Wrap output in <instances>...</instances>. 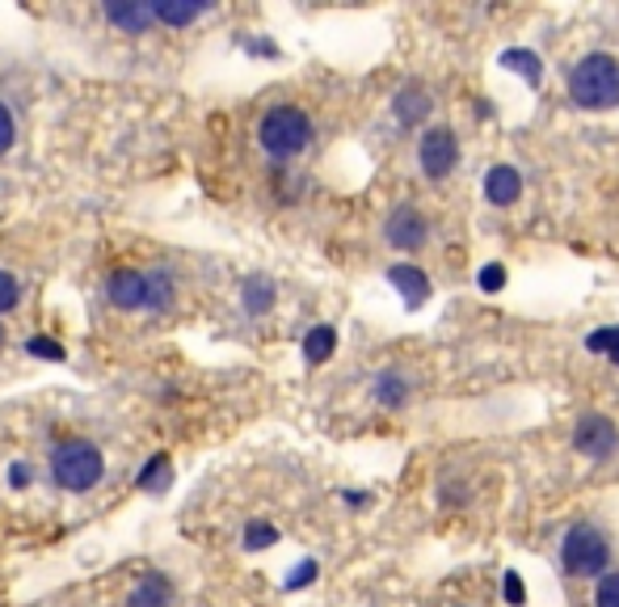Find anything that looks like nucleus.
<instances>
[{"label":"nucleus","mask_w":619,"mask_h":607,"mask_svg":"<svg viewBox=\"0 0 619 607\" xmlns=\"http://www.w3.org/2000/svg\"><path fill=\"white\" fill-rule=\"evenodd\" d=\"M619 346V325H603V330L586 333V351L591 355H611Z\"/></svg>","instance_id":"22"},{"label":"nucleus","mask_w":619,"mask_h":607,"mask_svg":"<svg viewBox=\"0 0 619 607\" xmlns=\"http://www.w3.org/2000/svg\"><path fill=\"white\" fill-rule=\"evenodd\" d=\"M173 465H169V456H152L148 465H144V472H139V490H148V494H164L169 490V481H173Z\"/></svg>","instance_id":"19"},{"label":"nucleus","mask_w":619,"mask_h":607,"mask_svg":"<svg viewBox=\"0 0 619 607\" xmlns=\"http://www.w3.org/2000/svg\"><path fill=\"white\" fill-rule=\"evenodd\" d=\"M371 397H376V405H383V410H401L404 401L413 397V385H409V376H404L401 367H383L376 376V385H371Z\"/></svg>","instance_id":"14"},{"label":"nucleus","mask_w":619,"mask_h":607,"mask_svg":"<svg viewBox=\"0 0 619 607\" xmlns=\"http://www.w3.org/2000/svg\"><path fill=\"white\" fill-rule=\"evenodd\" d=\"M249 51H253V56H278L274 43H249Z\"/></svg>","instance_id":"30"},{"label":"nucleus","mask_w":619,"mask_h":607,"mask_svg":"<svg viewBox=\"0 0 619 607\" xmlns=\"http://www.w3.org/2000/svg\"><path fill=\"white\" fill-rule=\"evenodd\" d=\"M278 300V287H274V278L266 275H249L241 283V304L249 317H266L270 308Z\"/></svg>","instance_id":"16"},{"label":"nucleus","mask_w":619,"mask_h":607,"mask_svg":"<svg viewBox=\"0 0 619 607\" xmlns=\"http://www.w3.org/2000/svg\"><path fill=\"white\" fill-rule=\"evenodd\" d=\"M106 296L123 312H164L177 300V278H173L169 266H148V271L118 266L106 278Z\"/></svg>","instance_id":"1"},{"label":"nucleus","mask_w":619,"mask_h":607,"mask_svg":"<svg viewBox=\"0 0 619 607\" xmlns=\"http://www.w3.org/2000/svg\"><path fill=\"white\" fill-rule=\"evenodd\" d=\"M485 198L493 207H514L523 198V173L514 165H493L485 173Z\"/></svg>","instance_id":"12"},{"label":"nucleus","mask_w":619,"mask_h":607,"mask_svg":"<svg viewBox=\"0 0 619 607\" xmlns=\"http://www.w3.org/2000/svg\"><path fill=\"white\" fill-rule=\"evenodd\" d=\"M569 98L582 111H616L619 106V59L591 51L569 68Z\"/></svg>","instance_id":"2"},{"label":"nucleus","mask_w":619,"mask_h":607,"mask_svg":"<svg viewBox=\"0 0 619 607\" xmlns=\"http://www.w3.org/2000/svg\"><path fill=\"white\" fill-rule=\"evenodd\" d=\"M106 22L110 26H118L123 34H144V30H152V9H148V0H110L106 9Z\"/></svg>","instance_id":"11"},{"label":"nucleus","mask_w":619,"mask_h":607,"mask_svg":"<svg viewBox=\"0 0 619 607\" xmlns=\"http://www.w3.org/2000/svg\"><path fill=\"white\" fill-rule=\"evenodd\" d=\"M594 607H619V570H607L594 586Z\"/></svg>","instance_id":"23"},{"label":"nucleus","mask_w":619,"mask_h":607,"mask_svg":"<svg viewBox=\"0 0 619 607\" xmlns=\"http://www.w3.org/2000/svg\"><path fill=\"white\" fill-rule=\"evenodd\" d=\"M317 582V561H299L296 570H291V579L283 582L287 591H303V586H312Z\"/></svg>","instance_id":"27"},{"label":"nucleus","mask_w":619,"mask_h":607,"mask_svg":"<svg viewBox=\"0 0 619 607\" xmlns=\"http://www.w3.org/2000/svg\"><path fill=\"white\" fill-rule=\"evenodd\" d=\"M26 351L34 355V359H51V363H64V346L59 342H51L47 333H34L26 342Z\"/></svg>","instance_id":"24"},{"label":"nucleus","mask_w":619,"mask_h":607,"mask_svg":"<svg viewBox=\"0 0 619 607\" xmlns=\"http://www.w3.org/2000/svg\"><path fill=\"white\" fill-rule=\"evenodd\" d=\"M333 351H337V330L333 325H312V330L303 333V359H308V367L329 363Z\"/></svg>","instance_id":"17"},{"label":"nucleus","mask_w":619,"mask_h":607,"mask_svg":"<svg viewBox=\"0 0 619 607\" xmlns=\"http://www.w3.org/2000/svg\"><path fill=\"white\" fill-rule=\"evenodd\" d=\"M477 283H481V291H485V296L502 291V287H506V266H502V262H489V266H481Z\"/></svg>","instance_id":"25"},{"label":"nucleus","mask_w":619,"mask_h":607,"mask_svg":"<svg viewBox=\"0 0 619 607\" xmlns=\"http://www.w3.org/2000/svg\"><path fill=\"white\" fill-rule=\"evenodd\" d=\"M502 68H511L514 77H523V81L531 84V89H539L543 84V64H539L536 51H527V47H511V51H502V59H497Z\"/></svg>","instance_id":"18"},{"label":"nucleus","mask_w":619,"mask_h":607,"mask_svg":"<svg viewBox=\"0 0 619 607\" xmlns=\"http://www.w3.org/2000/svg\"><path fill=\"white\" fill-rule=\"evenodd\" d=\"M106 472V456L93 439H64L51 451V481L68 494H89Z\"/></svg>","instance_id":"4"},{"label":"nucleus","mask_w":619,"mask_h":607,"mask_svg":"<svg viewBox=\"0 0 619 607\" xmlns=\"http://www.w3.org/2000/svg\"><path fill=\"white\" fill-rule=\"evenodd\" d=\"M13 144H18V118H13V111L0 102V157H4Z\"/></svg>","instance_id":"26"},{"label":"nucleus","mask_w":619,"mask_h":607,"mask_svg":"<svg viewBox=\"0 0 619 607\" xmlns=\"http://www.w3.org/2000/svg\"><path fill=\"white\" fill-rule=\"evenodd\" d=\"M573 451L594 465H607L619 451V426L607 414H582L573 426Z\"/></svg>","instance_id":"7"},{"label":"nucleus","mask_w":619,"mask_h":607,"mask_svg":"<svg viewBox=\"0 0 619 607\" xmlns=\"http://www.w3.org/2000/svg\"><path fill=\"white\" fill-rule=\"evenodd\" d=\"M148 9H152V22L173 30L194 26L207 13V4H198V0H148Z\"/></svg>","instance_id":"15"},{"label":"nucleus","mask_w":619,"mask_h":607,"mask_svg":"<svg viewBox=\"0 0 619 607\" xmlns=\"http://www.w3.org/2000/svg\"><path fill=\"white\" fill-rule=\"evenodd\" d=\"M611 565V536L594 524H573L561 536V570L569 579H603Z\"/></svg>","instance_id":"5"},{"label":"nucleus","mask_w":619,"mask_h":607,"mask_svg":"<svg viewBox=\"0 0 619 607\" xmlns=\"http://www.w3.org/2000/svg\"><path fill=\"white\" fill-rule=\"evenodd\" d=\"M417 165H422V177L431 182H447L459 165V139L451 127H426L422 139H417Z\"/></svg>","instance_id":"6"},{"label":"nucleus","mask_w":619,"mask_h":607,"mask_svg":"<svg viewBox=\"0 0 619 607\" xmlns=\"http://www.w3.org/2000/svg\"><path fill=\"white\" fill-rule=\"evenodd\" d=\"M502 595H506V604L511 607H523L527 604V586H523V579H518V574H506V582H502Z\"/></svg>","instance_id":"28"},{"label":"nucleus","mask_w":619,"mask_h":607,"mask_svg":"<svg viewBox=\"0 0 619 607\" xmlns=\"http://www.w3.org/2000/svg\"><path fill=\"white\" fill-rule=\"evenodd\" d=\"M270 545H278V527H274V524H262V519H253V524L244 527V549H249V552L270 549Z\"/></svg>","instance_id":"20"},{"label":"nucleus","mask_w":619,"mask_h":607,"mask_svg":"<svg viewBox=\"0 0 619 607\" xmlns=\"http://www.w3.org/2000/svg\"><path fill=\"white\" fill-rule=\"evenodd\" d=\"M9 485H13V490H26V485H30L26 465H13V469H9Z\"/></svg>","instance_id":"29"},{"label":"nucleus","mask_w":619,"mask_h":607,"mask_svg":"<svg viewBox=\"0 0 619 607\" xmlns=\"http://www.w3.org/2000/svg\"><path fill=\"white\" fill-rule=\"evenodd\" d=\"M312 136H317V127H312L308 111H299V106H270L262 114V123H257V144L274 161L303 157L312 148Z\"/></svg>","instance_id":"3"},{"label":"nucleus","mask_w":619,"mask_h":607,"mask_svg":"<svg viewBox=\"0 0 619 607\" xmlns=\"http://www.w3.org/2000/svg\"><path fill=\"white\" fill-rule=\"evenodd\" d=\"M18 304H22V283L13 271H0V317H9Z\"/></svg>","instance_id":"21"},{"label":"nucleus","mask_w":619,"mask_h":607,"mask_svg":"<svg viewBox=\"0 0 619 607\" xmlns=\"http://www.w3.org/2000/svg\"><path fill=\"white\" fill-rule=\"evenodd\" d=\"M388 283L401 291L404 308H422L434 291L426 271H422V266H413V262H397V266H388Z\"/></svg>","instance_id":"9"},{"label":"nucleus","mask_w":619,"mask_h":607,"mask_svg":"<svg viewBox=\"0 0 619 607\" xmlns=\"http://www.w3.org/2000/svg\"><path fill=\"white\" fill-rule=\"evenodd\" d=\"M0 346H4V325H0Z\"/></svg>","instance_id":"31"},{"label":"nucleus","mask_w":619,"mask_h":607,"mask_svg":"<svg viewBox=\"0 0 619 607\" xmlns=\"http://www.w3.org/2000/svg\"><path fill=\"white\" fill-rule=\"evenodd\" d=\"M431 111H434L431 89H422V84H401L397 98H392V114H397L401 127H422Z\"/></svg>","instance_id":"10"},{"label":"nucleus","mask_w":619,"mask_h":607,"mask_svg":"<svg viewBox=\"0 0 619 607\" xmlns=\"http://www.w3.org/2000/svg\"><path fill=\"white\" fill-rule=\"evenodd\" d=\"M383 241L392 249L413 253V249H422L431 241V220H426L413 203H401V207H392L388 220H383Z\"/></svg>","instance_id":"8"},{"label":"nucleus","mask_w":619,"mask_h":607,"mask_svg":"<svg viewBox=\"0 0 619 607\" xmlns=\"http://www.w3.org/2000/svg\"><path fill=\"white\" fill-rule=\"evenodd\" d=\"M127 607H173V582H169V574H161V570L144 574V579L131 586Z\"/></svg>","instance_id":"13"}]
</instances>
